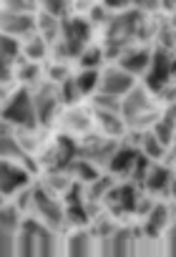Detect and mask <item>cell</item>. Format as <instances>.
<instances>
[{
	"label": "cell",
	"instance_id": "6da1fadb",
	"mask_svg": "<svg viewBox=\"0 0 176 257\" xmlns=\"http://www.w3.org/2000/svg\"><path fill=\"white\" fill-rule=\"evenodd\" d=\"M118 113H121L126 128H148V126L158 118V111H153L148 88H141V86H136V83L121 96V108H118Z\"/></svg>",
	"mask_w": 176,
	"mask_h": 257
},
{
	"label": "cell",
	"instance_id": "7a4b0ae2",
	"mask_svg": "<svg viewBox=\"0 0 176 257\" xmlns=\"http://www.w3.org/2000/svg\"><path fill=\"white\" fill-rule=\"evenodd\" d=\"M31 214L36 219H41L46 227L51 229H63L66 227V217H63V202L58 199V194H53L46 184H36L31 187Z\"/></svg>",
	"mask_w": 176,
	"mask_h": 257
},
{
	"label": "cell",
	"instance_id": "3957f363",
	"mask_svg": "<svg viewBox=\"0 0 176 257\" xmlns=\"http://www.w3.org/2000/svg\"><path fill=\"white\" fill-rule=\"evenodd\" d=\"M0 121H6L11 126H23V128H38L31 88L23 86V88H16L13 93H8V101L0 108Z\"/></svg>",
	"mask_w": 176,
	"mask_h": 257
},
{
	"label": "cell",
	"instance_id": "277c9868",
	"mask_svg": "<svg viewBox=\"0 0 176 257\" xmlns=\"http://www.w3.org/2000/svg\"><path fill=\"white\" fill-rule=\"evenodd\" d=\"M31 98H33V108H36V118H38V126H53V121L58 118V111H61V93H58V83L56 81H38L31 91Z\"/></svg>",
	"mask_w": 176,
	"mask_h": 257
},
{
	"label": "cell",
	"instance_id": "5b68a950",
	"mask_svg": "<svg viewBox=\"0 0 176 257\" xmlns=\"http://www.w3.org/2000/svg\"><path fill=\"white\" fill-rule=\"evenodd\" d=\"M168 81H171V51L156 46L151 51L148 68H146V88L158 96V91L168 86Z\"/></svg>",
	"mask_w": 176,
	"mask_h": 257
},
{
	"label": "cell",
	"instance_id": "8992f818",
	"mask_svg": "<svg viewBox=\"0 0 176 257\" xmlns=\"http://www.w3.org/2000/svg\"><path fill=\"white\" fill-rule=\"evenodd\" d=\"M0 157H3V159H13V162H21L23 167L31 169V174L38 169L33 154H28V152L21 147V142H18V137H16V128H13L11 123H6V121H0Z\"/></svg>",
	"mask_w": 176,
	"mask_h": 257
},
{
	"label": "cell",
	"instance_id": "52a82bcc",
	"mask_svg": "<svg viewBox=\"0 0 176 257\" xmlns=\"http://www.w3.org/2000/svg\"><path fill=\"white\" fill-rule=\"evenodd\" d=\"M28 184H31V169L28 167H23L21 162L0 157V194L11 197Z\"/></svg>",
	"mask_w": 176,
	"mask_h": 257
},
{
	"label": "cell",
	"instance_id": "ba28073f",
	"mask_svg": "<svg viewBox=\"0 0 176 257\" xmlns=\"http://www.w3.org/2000/svg\"><path fill=\"white\" fill-rule=\"evenodd\" d=\"M136 197H138V184L123 182V184H113L108 189V194L103 197V204L108 207L111 214H133Z\"/></svg>",
	"mask_w": 176,
	"mask_h": 257
},
{
	"label": "cell",
	"instance_id": "9c48e42d",
	"mask_svg": "<svg viewBox=\"0 0 176 257\" xmlns=\"http://www.w3.org/2000/svg\"><path fill=\"white\" fill-rule=\"evenodd\" d=\"M171 182H173L171 167L163 164V162H151V164H148V172H146V177H143V182H141V187H143L146 194H151V197H158V194L168 197V194H171Z\"/></svg>",
	"mask_w": 176,
	"mask_h": 257
},
{
	"label": "cell",
	"instance_id": "30bf717a",
	"mask_svg": "<svg viewBox=\"0 0 176 257\" xmlns=\"http://www.w3.org/2000/svg\"><path fill=\"white\" fill-rule=\"evenodd\" d=\"M36 31V16L33 13H18L0 6V33H8L16 38H26Z\"/></svg>",
	"mask_w": 176,
	"mask_h": 257
},
{
	"label": "cell",
	"instance_id": "8fae6325",
	"mask_svg": "<svg viewBox=\"0 0 176 257\" xmlns=\"http://www.w3.org/2000/svg\"><path fill=\"white\" fill-rule=\"evenodd\" d=\"M133 83H136V76L126 73V71L118 68V66H108L106 71H101V76H98V88H96V91L121 98Z\"/></svg>",
	"mask_w": 176,
	"mask_h": 257
},
{
	"label": "cell",
	"instance_id": "7c38bea8",
	"mask_svg": "<svg viewBox=\"0 0 176 257\" xmlns=\"http://www.w3.org/2000/svg\"><path fill=\"white\" fill-rule=\"evenodd\" d=\"M43 222L36 217H23L16 232V254L21 257H36V239L41 232Z\"/></svg>",
	"mask_w": 176,
	"mask_h": 257
},
{
	"label": "cell",
	"instance_id": "4fadbf2b",
	"mask_svg": "<svg viewBox=\"0 0 176 257\" xmlns=\"http://www.w3.org/2000/svg\"><path fill=\"white\" fill-rule=\"evenodd\" d=\"M63 252H66L68 257H88V254H96V237L91 234L88 227H73L71 234L66 237Z\"/></svg>",
	"mask_w": 176,
	"mask_h": 257
},
{
	"label": "cell",
	"instance_id": "5bb4252c",
	"mask_svg": "<svg viewBox=\"0 0 176 257\" xmlns=\"http://www.w3.org/2000/svg\"><path fill=\"white\" fill-rule=\"evenodd\" d=\"M148 58H151V51L143 48V46H128L116 61H118V68H123L126 73L131 76H138V73H146L148 68Z\"/></svg>",
	"mask_w": 176,
	"mask_h": 257
},
{
	"label": "cell",
	"instance_id": "9a60e30c",
	"mask_svg": "<svg viewBox=\"0 0 176 257\" xmlns=\"http://www.w3.org/2000/svg\"><path fill=\"white\" fill-rule=\"evenodd\" d=\"M171 224V209L166 202H153V207L146 212V222L141 227L143 234L148 237H161V232Z\"/></svg>",
	"mask_w": 176,
	"mask_h": 257
},
{
	"label": "cell",
	"instance_id": "2e32d148",
	"mask_svg": "<svg viewBox=\"0 0 176 257\" xmlns=\"http://www.w3.org/2000/svg\"><path fill=\"white\" fill-rule=\"evenodd\" d=\"M91 116H93V123H98V126H101V132H103L106 137H116V139H121V137L128 132L118 111L93 108V113H91Z\"/></svg>",
	"mask_w": 176,
	"mask_h": 257
},
{
	"label": "cell",
	"instance_id": "e0dca14e",
	"mask_svg": "<svg viewBox=\"0 0 176 257\" xmlns=\"http://www.w3.org/2000/svg\"><path fill=\"white\" fill-rule=\"evenodd\" d=\"M73 108V106H71ZM61 123H63V128H66V134H71V137H83V134H88L91 128H93V116L88 113V111H83V108H73V111H66L63 116H61Z\"/></svg>",
	"mask_w": 176,
	"mask_h": 257
},
{
	"label": "cell",
	"instance_id": "ac0fdd59",
	"mask_svg": "<svg viewBox=\"0 0 176 257\" xmlns=\"http://www.w3.org/2000/svg\"><path fill=\"white\" fill-rule=\"evenodd\" d=\"M136 157H138V149H136V147H131V144L116 147V152L111 154V159H108V164H106L108 174H116V177L128 174L131 167H133V162H136Z\"/></svg>",
	"mask_w": 176,
	"mask_h": 257
},
{
	"label": "cell",
	"instance_id": "d6986e66",
	"mask_svg": "<svg viewBox=\"0 0 176 257\" xmlns=\"http://www.w3.org/2000/svg\"><path fill=\"white\" fill-rule=\"evenodd\" d=\"M148 132L163 144V147H171L173 144V106L168 103V108L163 111V116H158L151 126Z\"/></svg>",
	"mask_w": 176,
	"mask_h": 257
},
{
	"label": "cell",
	"instance_id": "ffe728a7",
	"mask_svg": "<svg viewBox=\"0 0 176 257\" xmlns=\"http://www.w3.org/2000/svg\"><path fill=\"white\" fill-rule=\"evenodd\" d=\"M36 31L46 38L48 46H53L61 38V18H56V16H51V13L43 11V13L36 16Z\"/></svg>",
	"mask_w": 176,
	"mask_h": 257
},
{
	"label": "cell",
	"instance_id": "44dd1931",
	"mask_svg": "<svg viewBox=\"0 0 176 257\" xmlns=\"http://www.w3.org/2000/svg\"><path fill=\"white\" fill-rule=\"evenodd\" d=\"M21 56H26L28 61H43V58L48 56V43H46V38H43L38 31L28 33V36H26V43H21Z\"/></svg>",
	"mask_w": 176,
	"mask_h": 257
},
{
	"label": "cell",
	"instance_id": "7402d4cb",
	"mask_svg": "<svg viewBox=\"0 0 176 257\" xmlns=\"http://www.w3.org/2000/svg\"><path fill=\"white\" fill-rule=\"evenodd\" d=\"M76 182H81V184H91L98 174H101V169L93 164V162H88V159H83V157H76L71 164H68V169H66Z\"/></svg>",
	"mask_w": 176,
	"mask_h": 257
},
{
	"label": "cell",
	"instance_id": "603a6c76",
	"mask_svg": "<svg viewBox=\"0 0 176 257\" xmlns=\"http://www.w3.org/2000/svg\"><path fill=\"white\" fill-rule=\"evenodd\" d=\"M61 252V242H58V229H51V227H41L38 232V239H36V254L38 257H51Z\"/></svg>",
	"mask_w": 176,
	"mask_h": 257
},
{
	"label": "cell",
	"instance_id": "cb8c5ba5",
	"mask_svg": "<svg viewBox=\"0 0 176 257\" xmlns=\"http://www.w3.org/2000/svg\"><path fill=\"white\" fill-rule=\"evenodd\" d=\"M108 242H111V257H126V254H131L133 229L131 227H116L111 232Z\"/></svg>",
	"mask_w": 176,
	"mask_h": 257
},
{
	"label": "cell",
	"instance_id": "d4e9b609",
	"mask_svg": "<svg viewBox=\"0 0 176 257\" xmlns=\"http://www.w3.org/2000/svg\"><path fill=\"white\" fill-rule=\"evenodd\" d=\"M113 184H116V177L113 174H98L91 184H86V202H91V204L103 202V197L108 194V189Z\"/></svg>",
	"mask_w": 176,
	"mask_h": 257
},
{
	"label": "cell",
	"instance_id": "484cf974",
	"mask_svg": "<svg viewBox=\"0 0 176 257\" xmlns=\"http://www.w3.org/2000/svg\"><path fill=\"white\" fill-rule=\"evenodd\" d=\"M63 217H66V227H88L91 224V214H88V207L86 202H78V204H63Z\"/></svg>",
	"mask_w": 176,
	"mask_h": 257
},
{
	"label": "cell",
	"instance_id": "4316f807",
	"mask_svg": "<svg viewBox=\"0 0 176 257\" xmlns=\"http://www.w3.org/2000/svg\"><path fill=\"white\" fill-rule=\"evenodd\" d=\"M166 149H168V147H163V144L148 132V128H146L143 137H141V144H138V152H141L143 157H148L151 162H161V157L166 154Z\"/></svg>",
	"mask_w": 176,
	"mask_h": 257
},
{
	"label": "cell",
	"instance_id": "83f0119b",
	"mask_svg": "<svg viewBox=\"0 0 176 257\" xmlns=\"http://www.w3.org/2000/svg\"><path fill=\"white\" fill-rule=\"evenodd\" d=\"M18 61H21V66H18V71H16V78L23 81L26 86H36V83L41 81V76H43L38 61H28L26 56H23V58L18 56Z\"/></svg>",
	"mask_w": 176,
	"mask_h": 257
},
{
	"label": "cell",
	"instance_id": "f1b7e54d",
	"mask_svg": "<svg viewBox=\"0 0 176 257\" xmlns=\"http://www.w3.org/2000/svg\"><path fill=\"white\" fill-rule=\"evenodd\" d=\"M98 76H101L98 68H83L81 73L73 76V78H76V86H78V91H81V96H88V93H93V91L98 88Z\"/></svg>",
	"mask_w": 176,
	"mask_h": 257
},
{
	"label": "cell",
	"instance_id": "f546056e",
	"mask_svg": "<svg viewBox=\"0 0 176 257\" xmlns=\"http://www.w3.org/2000/svg\"><path fill=\"white\" fill-rule=\"evenodd\" d=\"M58 93H61V103L68 106V108H71V106H78V101H81V91H78L73 76H66V78L58 83Z\"/></svg>",
	"mask_w": 176,
	"mask_h": 257
},
{
	"label": "cell",
	"instance_id": "4dcf8cb0",
	"mask_svg": "<svg viewBox=\"0 0 176 257\" xmlns=\"http://www.w3.org/2000/svg\"><path fill=\"white\" fill-rule=\"evenodd\" d=\"M78 63H81V68H101V63H103V51H101V46H86L83 51H81V56H78Z\"/></svg>",
	"mask_w": 176,
	"mask_h": 257
},
{
	"label": "cell",
	"instance_id": "1f68e13d",
	"mask_svg": "<svg viewBox=\"0 0 176 257\" xmlns=\"http://www.w3.org/2000/svg\"><path fill=\"white\" fill-rule=\"evenodd\" d=\"M0 56H3V58H11V61L16 63L18 56H21V41H18L16 36L0 33Z\"/></svg>",
	"mask_w": 176,
	"mask_h": 257
},
{
	"label": "cell",
	"instance_id": "d6a6232c",
	"mask_svg": "<svg viewBox=\"0 0 176 257\" xmlns=\"http://www.w3.org/2000/svg\"><path fill=\"white\" fill-rule=\"evenodd\" d=\"M16 232H18V229L0 227V257L16 254Z\"/></svg>",
	"mask_w": 176,
	"mask_h": 257
},
{
	"label": "cell",
	"instance_id": "836d02e7",
	"mask_svg": "<svg viewBox=\"0 0 176 257\" xmlns=\"http://www.w3.org/2000/svg\"><path fill=\"white\" fill-rule=\"evenodd\" d=\"M91 103H93V108H106V111H118L121 108V98L108 96V93H101V91H98V96L91 98Z\"/></svg>",
	"mask_w": 176,
	"mask_h": 257
},
{
	"label": "cell",
	"instance_id": "e575fe53",
	"mask_svg": "<svg viewBox=\"0 0 176 257\" xmlns=\"http://www.w3.org/2000/svg\"><path fill=\"white\" fill-rule=\"evenodd\" d=\"M68 3H71V0H41L43 11H46V13H51V16H56V18L66 16V11H68Z\"/></svg>",
	"mask_w": 176,
	"mask_h": 257
},
{
	"label": "cell",
	"instance_id": "d590c367",
	"mask_svg": "<svg viewBox=\"0 0 176 257\" xmlns=\"http://www.w3.org/2000/svg\"><path fill=\"white\" fill-rule=\"evenodd\" d=\"M3 8H11V11H18V13H33L36 0H3Z\"/></svg>",
	"mask_w": 176,
	"mask_h": 257
},
{
	"label": "cell",
	"instance_id": "8d00e7d4",
	"mask_svg": "<svg viewBox=\"0 0 176 257\" xmlns=\"http://www.w3.org/2000/svg\"><path fill=\"white\" fill-rule=\"evenodd\" d=\"M23 214L26 212H31V187H23V189H18L16 192V202H13Z\"/></svg>",
	"mask_w": 176,
	"mask_h": 257
},
{
	"label": "cell",
	"instance_id": "74e56055",
	"mask_svg": "<svg viewBox=\"0 0 176 257\" xmlns=\"http://www.w3.org/2000/svg\"><path fill=\"white\" fill-rule=\"evenodd\" d=\"M66 76H71V73H68L66 61H58V63H56V66H51V71H48V81H56V83H61Z\"/></svg>",
	"mask_w": 176,
	"mask_h": 257
},
{
	"label": "cell",
	"instance_id": "f35d334b",
	"mask_svg": "<svg viewBox=\"0 0 176 257\" xmlns=\"http://www.w3.org/2000/svg\"><path fill=\"white\" fill-rule=\"evenodd\" d=\"M88 16H91L93 23H106V21L111 18V16H108V8H103V6H91Z\"/></svg>",
	"mask_w": 176,
	"mask_h": 257
},
{
	"label": "cell",
	"instance_id": "ab89813d",
	"mask_svg": "<svg viewBox=\"0 0 176 257\" xmlns=\"http://www.w3.org/2000/svg\"><path fill=\"white\" fill-rule=\"evenodd\" d=\"M101 6H103V8H108L111 13H118V11L131 8V0H101Z\"/></svg>",
	"mask_w": 176,
	"mask_h": 257
},
{
	"label": "cell",
	"instance_id": "60d3db41",
	"mask_svg": "<svg viewBox=\"0 0 176 257\" xmlns=\"http://www.w3.org/2000/svg\"><path fill=\"white\" fill-rule=\"evenodd\" d=\"M158 6H161L163 11H168V13H171V11H173V6H176V0H158Z\"/></svg>",
	"mask_w": 176,
	"mask_h": 257
},
{
	"label": "cell",
	"instance_id": "b9f144b4",
	"mask_svg": "<svg viewBox=\"0 0 176 257\" xmlns=\"http://www.w3.org/2000/svg\"><path fill=\"white\" fill-rule=\"evenodd\" d=\"M0 204H6V197L3 194H0Z\"/></svg>",
	"mask_w": 176,
	"mask_h": 257
}]
</instances>
